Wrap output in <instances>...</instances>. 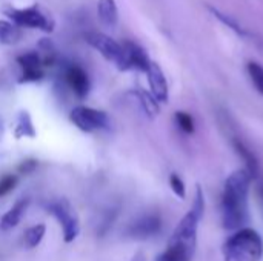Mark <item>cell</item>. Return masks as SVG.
I'll list each match as a JSON object with an SVG mask.
<instances>
[{
    "instance_id": "1",
    "label": "cell",
    "mask_w": 263,
    "mask_h": 261,
    "mask_svg": "<svg viewBox=\"0 0 263 261\" xmlns=\"http://www.w3.org/2000/svg\"><path fill=\"white\" fill-rule=\"evenodd\" d=\"M205 211L203 192L197 188L196 200L191 211L180 220L173 237L168 243L166 251L159 255L157 261H191L197 245V228Z\"/></svg>"
},
{
    "instance_id": "2",
    "label": "cell",
    "mask_w": 263,
    "mask_h": 261,
    "mask_svg": "<svg viewBox=\"0 0 263 261\" xmlns=\"http://www.w3.org/2000/svg\"><path fill=\"white\" fill-rule=\"evenodd\" d=\"M251 180L245 168L233 172L227 178L222 195V223L225 229H242L248 222V192Z\"/></svg>"
},
{
    "instance_id": "3",
    "label": "cell",
    "mask_w": 263,
    "mask_h": 261,
    "mask_svg": "<svg viewBox=\"0 0 263 261\" xmlns=\"http://www.w3.org/2000/svg\"><path fill=\"white\" fill-rule=\"evenodd\" d=\"M225 261H260L263 242L260 235L250 228L239 229L223 245Z\"/></svg>"
},
{
    "instance_id": "4",
    "label": "cell",
    "mask_w": 263,
    "mask_h": 261,
    "mask_svg": "<svg viewBox=\"0 0 263 261\" xmlns=\"http://www.w3.org/2000/svg\"><path fill=\"white\" fill-rule=\"evenodd\" d=\"M5 14L18 28L40 29L43 32H52L55 28V22L48 14H45L39 6L8 8L5 9Z\"/></svg>"
},
{
    "instance_id": "5",
    "label": "cell",
    "mask_w": 263,
    "mask_h": 261,
    "mask_svg": "<svg viewBox=\"0 0 263 261\" xmlns=\"http://www.w3.org/2000/svg\"><path fill=\"white\" fill-rule=\"evenodd\" d=\"M51 214L59 220L62 229H63V238L66 243H71L77 238L79 232H80V223H79V217L74 212L72 206L65 200H57L49 206Z\"/></svg>"
},
{
    "instance_id": "6",
    "label": "cell",
    "mask_w": 263,
    "mask_h": 261,
    "mask_svg": "<svg viewBox=\"0 0 263 261\" xmlns=\"http://www.w3.org/2000/svg\"><path fill=\"white\" fill-rule=\"evenodd\" d=\"M71 122L83 132H92L99 129H105L109 125L108 115L103 111L88 108V106H77L71 111L69 115Z\"/></svg>"
},
{
    "instance_id": "7",
    "label": "cell",
    "mask_w": 263,
    "mask_h": 261,
    "mask_svg": "<svg viewBox=\"0 0 263 261\" xmlns=\"http://www.w3.org/2000/svg\"><path fill=\"white\" fill-rule=\"evenodd\" d=\"M86 42L96 49L99 51L108 62H112L119 69L122 68V62H123V49H122V43H117L114 38H111L106 34L102 32H88L86 34Z\"/></svg>"
},
{
    "instance_id": "8",
    "label": "cell",
    "mask_w": 263,
    "mask_h": 261,
    "mask_svg": "<svg viewBox=\"0 0 263 261\" xmlns=\"http://www.w3.org/2000/svg\"><path fill=\"white\" fill-rule=\"evenodd\" d=\"M122 49H123V62H122L120 71L137 69V71L146 72L151 60H149L148 54L145 52V49L142 46H139L134 42L126 40V42L122 43Z\"/></svg>"
},
{
    "instance_id": "9",
    "label": "cell",
    "mask_w": 263,
    "mask_h": 261,
    "mask_svg": "<svg viewBox=\"0 0 263 261\" xmlns=\"http://www.w3.org/2000/svg\"><path fill=\"white\" fill-rule=\"evenodd\" d=\"M17 63L22 68V75L18 83H32L43 78V63L42 57L37 52H26L17 57Z\"/></svg>"
},
{
    "instance_id": "10",
    "label": "cell",
    "mask_w": 263,
    "mask_h": 261,
    "mask_svg": "<svg viewBox=\"0 0 263 261\" xmlns=\"http://www.w3.org/2000/svg\"><path fill=\"white\" fill-rule=\"evenodd\" d=\"M162 228V220L157 214H148V215H143L140 217L139 220H136L129 229H128V234L131 238H136V240H146L153 235H156Z\"/></svg>"
},
{
    "instance_id": "11",
    "label": "cell",
    "mask_w": 263,
    "mask_h": 261,
    "mask_svg": "<svg viewBox=\"0 0 263 261\" xmlns=\"http://www.w3.org/2000/svg\"><path fill=\"white\" fill-rule=\"evenodd\" d=\"M146 75H148L153 97L162 103L168 102V82H166V77H165L162 68L156 62H151L146 69Z\"/></svg>"
},
{
    "instance_id": "12",
    "label": "cell",
    "mask_w": 263,
    "mask_h": 261,
    "mask_svg": "<svg viewBox=\"0 0 263 261\" xmlns=\"http://www.w3.org/2000/svg\"><path fill=\"white\" fill-rule=\"evenodd\" d=\"M65 78H66V83L69 85V88L74 91V94L79 97V98H85L89 92V78H88V74L77 65H71L66 68L65 71Z\"/></svg>"
},
{
    "instance_id": "13",
    "label": "cell",
    "mask_w": 263,
    "mask_h": 261,
    "mask_svg": "<svg viewBox=\"0 0 263 261\" xmlns=\"http://www.w3.org/2000/svg\"><path fill=\"white\" fill-rule=\"evenodd\" d=\"M97 15L103 26L114 28L119 22V9L116 0H99L97 2Z\"/></svg>"
},
{
    "instance_id": "14",
    "label": "cell",
    "mask_w": 263,
    "mask_h": 261,
    "mask_svg": "<svg viewBox=\"0 0 263 261\" xmlns=\"http://www.w3.org/2000/svg\"><path fill=\"white\" fill-rule=\"evenodd\" d=\"M233 145H234L236 152L245 162V169L248 171V174L251 175V178H256L259 175V162H257L256 155L253 154V151L240 138H234L233 140Z\"/></svg>"
},
{
    "instance_id": "15",
    "label": "cell",
    "mask_w": 263,
    "mask_h": 261,
    "mask_svg": "<svg viewBox=\"0 0 263 261\" xmlns=\"http://www.w3.org/2000/svg\"><path fill=\"white\" fill-rule=\"evenodd\" d=\"M26 206H28V200L23 198V200L17 202V203H15V205L2 217V220H0V229H2V231H9V229L15 228V226L18 225V222L22 220Z\"/></svg>"
},
{
    "instance_id": "16",
    "label": "cell",
    "mask_w": 263,
    "mask_h": 261,
    "mask_svg": "<svg viewBox=\"0 0 263 261\" xmlns=\"http://www.w3.org/2000/svg\"><path fill=\"white\" fill-rule=\"evenodd\" d=\"M22 38V31L11 22L0 20V43L3 45H15Z\"/></svg>"
},
{
    "instance_id": "17",
    "label": "cell",
    "mask_w": 263,
    "mask_h": 261,
    "mask_svg": "<svg viewBox=\"0 0 263 261\" xmlns=\"http://www.w3.org/2000/svg\"><path fill=\"white\" fill-rule=\"evenodd\" d=\"M14 135H15V138H22V137L34 138L35 137V128L32 125L31 115L26 111H22L18 114L17 125H15V129H14Z\"/></svg>"
},
{
    "instance_id": "18",
    "label": "cell",
    "mask_w": 263,
    "mask_h": 261,
    "mask_svg": "<svg viewBox=\"0 0 263 261\" xmlns=\"http://www.w3.org/2000/svg\"><path fill=\"white\" fill-rule=\"evenodd\" d=\"M208 9H210V12H211L216 18H219L223 25H227L228 28H231L237 35H240V37H243V38H251V37H253V35H251V32H248L247 29H243V28H242V25H240L237 20L231 18L230 15H227V14L220 12L219 9H216V8H213V6H208Z\"/></svg>"
},
{
    "instance_id": "19",
    "label": "cell",
    "mask_w": 263,
    "mask_h": 261,
    "mask_svg": "<svg viewBox=\"0 0 263 261\" xmlns=\"http://www.w3.org/2000/svg\"><path fill=\"white\" fill-rule=\"evenodd\" d=\"M45 232H46V226H45V225H35V226L29 228V229L25 232V238H23L25 248L32 249V248H35L37 245H40V242H42L43 237H45Z\"/></svg>"
},
{
    "instance_id": "20",
    "label": "cell",
    "mask_w": 263,
    "mask_h": 261,
    "mask_svg": "<svg viewBox=\"0 0 263 261\" xmlns=\"http://www.w3.org/2000/svg\"><path fill=\"white\" fill-rule=\"evenodd\" d=\"M136 95L148 117H156L159 114V102L153 97V94L146 91H137Z\"/></svg>"
},
{
    "instance_id": "21",
    "label": "cell",
    "mask_w": 263,
    "mask_h": 261,
    "mask_svg": "<svg viewBox=\"0 0 263 261\" xmlns=\"http://www.w3.org/2000/svg\"><path fill=\"white\" fill-rule=\"evenodd\" d=\"M247 71H248V75H250L254 88L263 95V66L257 62H248Z\"/></svg>"
},
{
    "instance_id": "22",
    "label": "cell",
    "mask_w": 263,
    "mask_h": 261,
    "mask_svg": "<svg viewBox=\"0 0 263 261\" xmlns=\"http://www.w3.org/2000/svg\"><path fill=\"white\" fill-rule=\"evenodd\" d=\"M176 122L179 125V128L185 132V134H193L194 132V120L190 114L183 112V111H177L176 112Z\"/></svg>"
},
{
    "instance_id": "23",
    "label": "cell",
    "mask_w": 263,
    "mask_h": 261,
    "mask_svg": "<svg viewBox=\"0 0 263 261\" xmlns=\"http://www.w3.org/2000/svg\"><path fill=\"white\" fill-rule=\"evenodd\" d=\"M170 185H171V189L174 191V194H176L179 198H185V195H186L185 183H183V180H182L177 174H171V177H170Z\"/></svg>"
},
{
    "instance_id": "24",
    "label": "cell",
    "mask_w": 263,
    "mask_h": 261,
    "mask_svg": "<svg viewBox=\"0 0 263 261\" xmlns=\"http://www.w3.org/2000/svg\"><path fill=\"white\" fill-rule=\"evenodd\" d=\"M17 178L14 175H6L0 180V195H5L8 194L11 189H14V185H15Z\"/></svg>"
},
{
    "instance_id": "25",
    "label": "cell",
    "mask_w": 263,
    "mask_h": 261,
    "mask_svg": "<svg viewBox=\"0 0 263 261\" xmlns=\"http://www.w3.org/2000/svg\"><path fill=\"white\" fill-rule=\"evenodd\" d=\"M35 168H37V160L29 158V160H25V162L18 166V172H20V174H31V172H34Z\"/></svg>"
},
{
    "instance_id": "26",
    "label": "cell",
    "mask_w": 263,
    "mask_h": 261,
    "mask_svg": "<svg viewBox=\"0 0 263 261\" xmlns=\"http://www.w3.org/2000/svg\"><path fill=\"white\" fill-rule=\"evenodd\" d=\"M131 261H146V258H145V255L142 254V252H139V254H136L134 255V258Z\"/></svg>"
},
{
    "instance_id": "27",
    "label": "cell",
    "mask_w": 263,
    "mask_h": 261,
    "mask_svg": "<svg viewBox=\"0 0 263 261\" xmlns=\"http://www.w3.org/2000/svg\"><path fill=\"white\" fill-rule=\"evenodd\" d=\"M0 132H2V118H0Z\"/></svg>"
}]
</instances>
